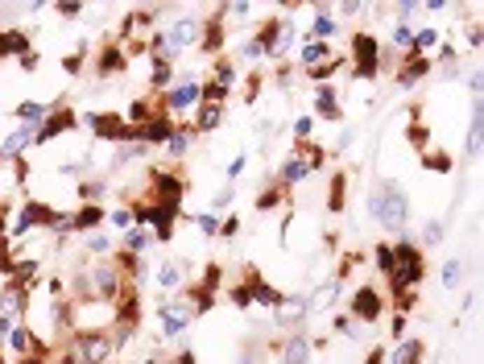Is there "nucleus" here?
<instances>
[{"instance_id": "obj_20", "label": "nucleus", "mask_w": 484, "mask_h": 364, "mask_svg": "<svg viewBox=\"0 0 484 364\" xmlns=\"http://www.w3.org/2000/svg\"><path fill=\"white\" fill-rule=\"evenodd\" d=\"M145 136H149V141H166V136H170V125H162V120H158V125H149V129H145Z\"/></svg>"}, {"instance_id": "obj_13", "label": "nucleus", "mask_w": 484, "mask_h": 364, "mask_svg": "<svg viewBox=\"0 0 484 364\" xmlns=\"http://www.w3.org/2000/svg\"><path fill=\"white\" fill-rule=\"evenodd\" d=\"M307 315V307H303V298H290V302H286V307H282V311H277V318H282V323H298V318Z\"/></svg>"}, {"instance_id": "obj_6", "label": "nucleus", "mask_w": 484, "mask_h": 364, "mask_svg": "<svg viewBox=\"0 0 484 364\" xmlns=\"http://www.w3.org/2000/svg\"><path fill=\"white\" fill-rule=\"evenodd\" d=\"M352 311L360 318H377V315H381V302H377V294H373V290H360V294H356V302H352Z\"/></svg>"}, {"instance_id": "obj_11", "label": "nucleus", "mask_w": 484, "mask_h": 364, "mask_svg": "<svg viewBox=\"0 0 484 364\" xmlns=\"http://www.w3.org/2000/svg\"><path fill=\"white\" fill-rule=\"evenodd\" d=\"M418 356H422V344H418V340H410V344H401V348L394 352V360H389V364H414Z\"/></svg>"}, {"instance_id": "obj_24", "label": "nucleus", "mask_w": 484, "mask_h": 364, "mask_svg": "<svg viewBox=\"0 0 484 364\" xmlns=\"http://www.w3.org/2000/svg\"><path fill=\"white\" fill-rule=\"evenodd\" d=\"M21 141H29V129H17V133H13V141L4 145V153H13V149H21Z\"/></svg>"}, {"instance_id": "obj_19", "label": "nucleus", "mask_w": 484, "mask_h": 364, "mask_svg": "<svg viewBox=\"0 0 484 364\" xmlns=\"http://www.w3.org/2000/svg\"><path fill=\"white\" fill-rule=\"evenodd\" d=\"M331 29H336V21H331V17H319V21H314V29H310V34H314V38H327V34H331Z\"/></svg>"}, {"instance_id": "obj_21", "label": "nucleus", "mask_w": 484, "mask_h": 364, "mask_svg": "<svg viewBox=\"0 0 484 364\" xmlns=\"http://www.w3.org/2000/svg\"><path fill=\"white\" fill-rule=\"evenodd\" d=\"M323 54H327V46H323V42H310L307 50H303V58H307V62H319Z\"/></svg>"}, {"instance_id": "obj_14", "label": "nucleus", "mask_w": 484, "mask_h": 364, "mask_svg": "<svg viewBox=\"0 0 484 364\" xmlns=\"http://www.w3.org/2000/svg\"><path fill=\"white\" fill-rule=\"evenodd\" d=\"M314 108H319L323 116H340V108H336V95H331V88H323L319 95H314Z\"/></svg>"}, {"instance_id": "obj_16", "label": "nucleus", "mask_w": 484, "mask_h": 364, "mask_svg": "<svg viewBox=\"0 0 484 364\" xmlns=\"http://www.w3.org/2000/svg\"><path fill=\"white\" fill-rule=\"evenodd\" d=\"M158 281H162V286H178V281H182V273H178V265H162V273H158Z\"/></svg>"}, {"instance_id": "obj_15", "label": "nucleus", "mask_w": 484, "mask_h": 364, "mask_svg": "<svg viewBox=\"0 0 484 364\" xmlns=\"http://www.w3.org/2000/svg\"><path fill=\"white\" fill-rule=\"evenodd\" d=\"M17 116H21V120H25V129H29L34 120H42V116H46V108H42V104H21V108H17Z\"/></svg>"}, {"instance_id": "obj_7", "label": "nucleus", "mask_w": 484, "mask_h": 364, "mask_svg": "<svg viewBox=\"0 0 484 364\" xmlns=\"http://www.w3.org/2000/svg\"><path fill=\"white\" fill-rule=\"evenodd\" d=\"M203 91L195 88V83H186V88H178V91H170V108L174 112H182V108H195V99H199Z\"/></svg>"}, {"instance_id": "obj_3", "label": "nucleus", "mask_w": 484, "mask_h": 364, "mask_svg": "<svg viewBox=\"0 0 484 364\" xmlns=\"http://www.w3.org/2000/svg\"><path fill=\"white\" fill-rule=\"evenodd\" d=\"M108 352H112V340H104V335H79V360L83 364H99Z\"/></svg>"}, {"instance_id": "obj_23", "label": "nucleus", "mask_w": 484, "mask_h": 364, "mask_svg": "<svg viewBox=\"0 0 484 364\" xmlns=\"http://www.w3.org/2000/svg\"><path fill=\"white\" fill-rule=\"evenodd\" d=\"M439 240H443V224L431 220V224H427V244H439Z\"/></svg>"}, {"instance_id": "obj_10", "label": "nucleus", "mask_w": 484, "mask_h": 364, "mask_svg": "<svg viewBox=\"0 0 484 364\" xmlns=\"http://www.w3.org/2000/svg\"><path fill=\"white\" fill-rule=\"evenodd\" d=\"M307 174H310V166H307V162H298V158L282 162V178H286V182H303Z\"/></svg>"}, {"instance_id": "obj_8", "label": "nucleus", "mask_w": 484, "mask_h": 364, "mask_svg": "<svg viewBox=\"0 0 484 364\" xmlns=\"http://www.w3.org/2000/svg\"><path fill=\"white\" fill-rule=\"evenodd\" d=\"M199 38V21H178L174 34H170V46H191Z\"/></svg>"}, {"instance_id": "obj_5", "label": "nucleus", "mask_w": 484, "mask_h": 364, "mask_svg": "<svg viewBox=\"0 0 484 364\" xmlns=\"http://www.w3.org/2000/svg\"><path fill=\"white\" fill-rule=\"evenodd\" d=\"M336 294H340V281H327V286H319V290L310 294L307 311H327V307L336 302Z\"/></svg>"}, {"instance_id": "obj_27", "label": "nucleus", "mask_w": 484, "mask_h": 364, "mask_svg": "<svg viewBox=\"0 0 484 364\" xmlns=\"http://www.w3.org/2000/svg\"><path fill=\"white\" fill-rule=\"evenodd\" d=\"M170 149H174V153H182V149H186V133H174V141H170Z\"/></svg>"}, {"instance_id": "obj_1", "label": "nucleus", "mask_w": 484, "mask_h": 364, "mask_svg": "<svg viewBox=\"0 0 484 364\" xmlns=\"http://www.w3.org/2000/svg\"><path fill=\"white\" fill-rule=\"evenodd\" d=\"M373 216H377L385 227H394V232L406 227V195L397 190L394 182H389V186H381V190L373 195Z\"/></svg>"}, {"instance_id": "obj_12", "label": "nucleus", "mask_w": 484, "mask_h": 364, "mask_svg": "<svg viewBox=\"0 0 484 364\" xmlns=\"http://www.w3.org/2000/svg\"><path fill=\"white\" fill-rule=\"evenodd\" d=\"M356 54H360V75H373V42L356 38Z\"/></svg>"}, {"instance_id": "obj_9", "label": "nucleus", "mask_w": 484, "mask_h": 364, "mask_svg": "<svg viewBox=\"0 0 484 364\" xmlns=\"http://www.w3.org/2000/svg\"><path fill=\"white\" fill-rule=\"evenodd\" d=\"M459 281H464V261H459V257H451V261L443 265V286H447V290H455Z\"/></svg>"}, {"instance_id": "obj_2", "label": "nucleus", "mask_w": 484, "mask_h": 364, "mask_svg": "<svg viewBox=\"0 0 484 364\" xmlns=\"http://www.w3.org/2000/svg\"><path fill=\"white\" fill-rule=\"evenodd\" d=\"M191 318H195V307H191L186 298H170V302H162V335H178Z\"/></svg>"}, {"instance_id": "obj_22", "label": "nucleus", "mask_w": 484, "mask_h": 364, "mask_svg": "<svg viewBox=\"0 0 484 364\" xmlns=\"http://www.w3.org/2000/svg\"><path fill=\"white\" fill-rule=\"evenodd\" d=\"M13 348H17V352H25V348H29V331H25V327H17V331H13Z\"/></svg>"}, {"instance_id": "obj_17", "label": "nucleus", "mask_w": 484, "mask_h": 364, "mask_svg": "<svg viewBox=\"0 0 484 364\" xmlns=\"http://www.w3.org/2000/svg\"><path fill=\"white\" fill-rule=\"evenodd\" d=\"M377 261H381V273H389V277H394V248H385V244H381V248H377Z\"/></svg>"}, {"instance_id": "obj_26", "label": "nucleus", "mask_w": 484, "mask_h": 364, "mask_svg": "<svg viewBox=\"0 0 484 364\" xmlns=\"http://www.w3.org/2000/svg\"><path fill=\"white\" fill-rule=\"evenodd\" d=\"M216 120H220V108H207V112H203V120H199V125H203V129H212V125H216Z\"/></svg>"}, {"instance_id": "obj_4", "label": "nucleus", "mask_w": 484, "mask_h": 364, "mask_svg": "<svg viewBox=\"0 0 484 364\" xmlns=\"http://www.w3.org/2000/svg\"><path fill=\"white\" fill-rule=\"evenodd\" d=\"M307 360H310V344L303 335H290V344L282 352V364H307Z\"/></svg>"}, {"instance_id": "obj_18", "label": "nucleus", "mask_w": 484, "mask_h": 364, "mask_svg": "<svg viewBox=\"0 0 484 364\" xmlns=\"http://www.w3.org/2000/svg\"><path fill=\"white\" fill-rule=\"evenodd\" d=\"M435 38H439V34H435V29H418V34H414V38H410V42L418 46V50H427V46H435Z\"/></svg>"}, {"instance_id": "obj_25", "label": "nucleus", "mask_w": 484, "mask_h": 364, "mask_svg": "<svg viewBox=\"0 0 484 364\" xmlns=\"http://www.w3.org/2000/svg\"><path fill=\"white\" fill-rule=\"evenodd\" d=\"M145 236H149L145 227H132V232H129V244H132V248H145Z\"/></svg>"}, {"instance_id": "obj_28", "label": "nucleus", "mask_w": 484, "mask_h": 364, "mask_svg": "<svg viewBox=\"0 0 484 364\" xmlns=\"http://www.w3.org/2000/svg\"><path fill=\"white\" fill-rule=\"evenodd\" d=\"M368 364H381V356H373V360H368Z\"/></svg>"}]
</instances>
